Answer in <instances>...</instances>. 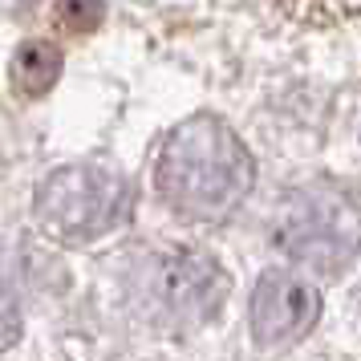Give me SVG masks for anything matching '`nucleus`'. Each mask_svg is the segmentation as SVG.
<instances>
[{
  "label": "nucleus",
  "mask_w": 361,
  "mask_h": 361,
  "mask_svg": "<svg viewBox=\"0 0 361 361\" xmlns=\"http://www.w3.org/2000/svg\"><path fill=\"white\" fill-rule=\"evenodd\" d=\"M154 179L163 199L191 219H228L256 183V163L224 118L195 114L166 134Z\"/></svg>",
  "instance_id": "obj_1"
},
{
  "label": "nucleus",
  "mask_w": 361,
  "mask_h": 361,
  "mask_svg": "<svg viewBox=\"0 0 361 361\" xmlns=\"http://www.w3.org/2000/svg\"><path fill=\"white\" fill-rule=\"evenodd\" d=\"M228 300V272L203 252H163L134 268V305L163 329L207 325Z\"/></svg>",
  "instance_id": "obj_3"
},
{
  "label": "nucleus",
  "mask_w": 361,
  "mask_h": 361,
  "mask_svg": "<svg viewBox=\"0 0 361 361\" xmlns=\"http://www.w3.org/2000/svg\"><path fill=\"white\" fill-rule=\"evenodd\" d=\"M321 317V293L293 272H264L252 293V333L264 349L300 341Z\"/></svg>",
  "instance_id": "obj_5"
},
{
  "label": "nucleus",
  "mask_w": 361,
  "mask_h": 361,
  "mask_svg": "<svg viewBox=\"0 0 361 361\" xmlns=\"http://www.w3.org/2000/svg\"><path fill=\"white\" fill-rule=\"evenodd\" d=\"M276 244L309 268L337 272L357 252L353 203L333 195V191H296L280 212Z\"/></svg>",
  "instance_id": "obj_4"
},
{
  "label": "nucleus",
  "mask_w": 361,
  "mask_h": 361,
  "mask_svg": "<svg viewBox=\"0 0 361 361\" xmlns=\"http://www.w3.org/2000/svg\"><path fill=\"white\" fill-rule=\"evenodd\" d=\"M61 49L53 45V41H25L13 57V85H17L20 98H41V94H49L57 78H61Z\"/></svg>",
  "instance_id": "obj_6"
},
{
  "label": "nucleus",
  "mask_w": 361,
  "mask_h": 361,
  "mask_svg": "<svg viewBox=\"0 0 361 361\" xmlns=\"http://www.w3.org/2000/svg\"><path fill=\"white\" fill-rule=\"evenodd\" d=\"M17 337H20V309L13 300V293L0 284V349H8Z\"/></svg>",
  "instance_id": "obj_8"
},
{
  "label": "nucleus",
  "mask_w": 361,
  "mask_h": 361,
  "mask_svg": "<svg viewBox=\"0 0 361 361\" xmlns=\"http://www.w3.org/2000/svg\"><path fill=\"white\" fill-rule=\"evenodd\" d=\"M130 183L94 163L61 166L37 191V219L61 244H94L126 224Z\"/></svg>",
  "instance_id": "obj_2"
},
{
  "label": "nucleus",
  "mask_w": 361,
  "mask_h": 361,
  "mask_svg": "<svg viewBox=\"0 0 361 361\" xmlns=\"http://www.w3.org/2000/svg\"><path fill=\"white\" fill-rule=\"evenodd\" d=\"M102 13H106L102 0H61V20L73 33H94L102 25Z\"/></svg>",
  "instance_id": "obj_7"
}]
</instances>
